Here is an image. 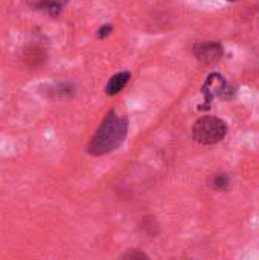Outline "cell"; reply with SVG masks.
<instances>
[{
    "mask_svg": "<svg viewBox=\"0 0 259 260\" xmlns=\"http://www.w3.org/2000/svg\"><path fill=\"white\" fill-rule=\"evenodd\" d=\"M128 133V122L125 117L118 116L114 111H110L99 129L90 140L87 146V152L90 155H105L118 149Z\"/></svg>",
    "mask_w": 259,
    "mask_h": 260,
    "instance_id": "1",
    "label": "cell"
},
{
    "mask_svg": "<svg viewBox=\"0 0 259 260\" xmlns=\"http://www.w3.org/2000/svg\"><path fill=\"white\" fill-rule=\"evenodd\" d=\"M227 133V125L214 116L200 117L192 126V137L200 145H214L224 139Z\"/></svg>",
    "mask_w": 259,
    "mask_h": 260,
    "instance_id": "2",
    "label": "cell"
},
{
    "mask_svg": "<svg viewBox=\"0 0 259 260\" xmlns=\"http://www.w3.org/2000/svg\"><path fill=\"white\" fill-rule=\"evenodd\" d=\"M203 93L206 96V102L209 104L215 96L223 98V99H229L232 94V88L229 87V84L224 81V78L220 73H211L203 85Z\"/></svg>",
    "mask_w": 259,
    "mask_h": 260,
    "instance_id": "3",
    "label": "cell"
},
{
    "mask_svg": "<svg viewBox=\"0 0 259 260\" xmlns=\"http://www.w3.org/2000/svg\"><path fill=\"white\" fill-rule=\"evenodd\" d=\"M194 53L197 56V59L203 64H212L215 61H218L223 55V47L220 43L215 41H203L195 44L194 47Z\"/></svg>",
    "mask_w": 259,
    "mask_h": 260,
    "instance_id": "4",
    "label": "cell"
},
{
    "mask_svg": "<svg viewBox=\"0 0 259 260\" xmlns=\"http://www.w3.org/2000/svg\"><path fill=\"white\" fill-rule=\"evenodd\" d=\"M130 78H131V73H130V72H119V73H114V75L108 79V82H107V85H105V93H107L108 96H114V94L121 93V91L125 88V85L130 82Z\"/></svg>",
    "mask_w": 259,
    "mask_h": 260,
    "instance_id": "5",
    "label": "cell"
},
{
    "mask_svg": "<svg viewBox=\"0 0 259 260\" xmlns=\"http://www.w3.org/2000/svg\"><path fill=\"white\" fill-rule=\"evenodd\" d=\"M35 6L40 8V9H43V11H46L52 17H56L60 14V11H61V5L56 0H41Z\"/></svg>",
    "mask_w": 259,
    "mask_h": 260,
    "instance_id": "6",
    "label": "cell"
},
{
    "mask_svg": "<svg viewBox=\"0 0 259 260\" xmlns=\"http://www.w3.org/2000/svg\"><path fill=\"white\" fill-rule=\"evenodd\" d=\"M231 186V178L226 174H218L212 178V189L217 190H226Z\"/></svg>",
    "mask_w": 259,
    "mask_h": 260,
    "instance_id": "7",
    "label": "cell"
},
{
    "mask_svg": "<svg viewBox=\"0 0 259 260\" xmlns=\"http://www.w3.org/2000/svg\"><path fill=\"white\" fill-rule=\"evenodd\" d=\"M111 30H113V26H110V24H107V26H101V27H99V30H98V38H105L108 34H111Z\"/></svg>",
    "mask_w": 259,
    "mask_h": 260,
    "instance_id": "8",
    "label": "cell"
},
{
    "mask_svg": "<svg viewBox=\"0 0 259 260\" xmlns=\"http://www.w3.org/2000/svg\"><path fill=\"white\" fill-rule=\"evenodd\" d=\"M124 259H148V256L143 253H127Z\"/></svg>",
    "mask_w": 259,
    "mask_h": 260,
    "instance_id": "9",
    "label": "cell"
},
{
    "mask_svg": "<svg viewBox=\"0 0 259 260\" xmlns=\"http://www.w3.org/2000/svg\"><path fill=\"white\" fill-rule=\"evenodd\" d=\"M231 2H234V0H231Z\"/></svg>",
    "mask_w": 259,
    "mask_h": 260,
    "instance_id": "10",
    "label": "cell"
}]
</instances>
